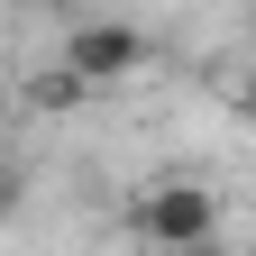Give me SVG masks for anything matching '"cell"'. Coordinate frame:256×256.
I'll return each instance as SVG.
<instances>
[{
	"mask_svg": "<svg viewBox=\"0 0 256 256\" xmlns=\"http://www.w3.org/2000/svg\"><path fill=\"white\" fill-rule=\"evenodd\" d=\"M138 238H146L156 256L220 238V192H210V183H156L146 202H138Z\"/></svg>",
	"mask_w": 256,
	"mask_h": 256,
	"instance_id": "7a4b0ae2",
	"label": "cell"
},
{
	"mask_svg": "<svg viewBox=\"0 0 256 256\" xmlns=\"http://www.w3.org/2000/svg\"><path fill=\"white\" fill-rule=\"evenodd\" d=\"M146 64V37L128 18H82L74 37H64V55H55V74L74 82V92H110V82H128Z\"/></svg>",
	"mask_w": 256,
	"mask_h": 256,
	"instance_id": "6da1fadb",
	"label": "cell"
},
{
	"mask_svg": "<svg viewBox=\"0 0 256 256\" xmlns=\"http://www.w3.org/2000/svg\"><path fill=\"white\" fill-rule=\"evenodd\" d=\"M174 256H238L229 238H202V247H174Z\"/></svg>",
	"mask_w": 256,
	"mask_h": 256,
	"instance_id": "277c9868",
	"label": "cell"
},
{
	"mask_svg": "<svg viewBox=\"0 0 256 256\" xmlns=\"http://www.w3.org/2000/svg\"><path fill=\"white\" fill-rule=\"evenodd\" d=\"M0 165H10V138H0Z\"/></svg>",
	"mask_w": 256,
	"mask_h": 256,
	"instance_id": "5b68a950",
	"label": "cell"
},
{
	"mask_svg": "<svg viewBox=\"0 0 256 256\" xmlns=\"http://www.w3.org/2000/svg\"><path fill=\"white\" fill-rule=\"evenodd\" d=\"M10 210H18V174L0 165V220H10Z\"/></svg>",
	"mask_w": 256,
	"mask_h": 256,
	"instance_id": "3957f363",
	"label": "cell"
}]
</instances>
